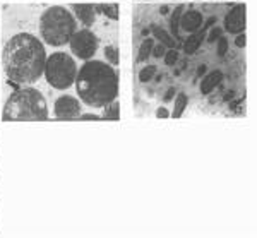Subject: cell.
<instances>
[{
    "label": "cell",
    "mask_w": 257,
    "mask_h": 238,
    "mask_svg": "<svg viewBox=\"0 0 257 238\" xmlns=\"http://www.w3.org/2000/svg\"><path fill=\"white\" fill-rule=\"evenodd\" d=\"M47 50L38 36L31 33H18L7 41L2 53V67L6 81L14 87L33 86L45 72Z\"/></svg>",
    "instance_id": "6da1fadb"
},
{
    "label": "cell",
    "mask_w": 257,
    "mask_h": 238,
    "mask_svg": "<svg viewBox=\"0 0 257 238\" xmlns=\"http://www.w3.org/2000/svg\"><path fill=\"white\" fill-rule=\"evenodd\" d=\"M77 96L86 106L103 108L118 96V72L105 60L84 62L76 76Z\"/></svg>",
    "instance_id": "7a4b0ae2"
},
{
    "label": "cell",
    "mask_w": 257,
    "mask_h": 238,
    "mask_svg": "<svg viewBox=\"0 0 257 238\" xmlns=\"http://www.w3.org/2000/svg\"><path fill=\"white\" fill-rule=\"evenodd\" d=\"M48 103L33 86L16 87L4 105L2 118L12 122H41L48 118Z\"/></svg>",
    "instance_id": "3957f363"
},
{
    "label": "cell",
    "mask_w": 257,
    "mask_h": 238,
    "mask_svg": "<svg viewBox=\"0 0 257 238\" xmlns=\"http://www.w3.org/2000/svg\"><path fill=\"white\" fill-rule=\"evenodd\" d=\"M77 19L72 11L64 6H52L43 11L38 23L40 40L52 48H62L69 43L70 36L76 33Z\"/></svg>",
    "instance_id": "277c9868"
},
{
    "label": "cell",
    "mask_w": 257,
    "mask_h": 238,
    "mask_svg": "<svg viewBox=\"0 0 257 238\" xmlns=\"http://www.w3.org/2000/svg\"><path fill=\"white\" fill-rule=\"evenodd\" d=\"M77 62L69 52L57 50L47 57L43 76L47 79L50 87L57 91H67L74 86L77 76Z\"/></svg>",
    "instance_id": "5b68a950"
},
{
    "label": "cell",
    "mask_w": 257,
    "mask_h": 238,
    "mask_svg": "<svg viewBox=\"0 0 257 238\" xmlns=\"http://www.w3.org/2000/svg\"><path fill=\"white\" fill-rule=\"evenodd\" d=\"M69 50L70 55L77 60L88 62L94 58L98 48H99V38L96 33H93L89 28H77L76 33L69 40Z\"/></svg>",
    "instance_id": "8992f818"
},
{
    "label": "cell",
    "mask_w": 257,
    "mask_h": 238,
    "mask_svg": "<svg viewBox=\"0 0 257 238\" xmlns=\"http://www.w3.org/2000/svg\"><path fill=\"white\" fill-rule=\"evenodd\" d=\"M82 113L81 99L72 94H60L53 103V118L55 120H76Z\"/></svg>",
    "instance_id": "52a82bcc"
},
{
    "label": "cell",
    "mask_w": 257,
    "mask_h": 238,
    "mask_svg": "<svg viewBox=\"0 0 257 238\" xmlns=\"http://www.w3.org/2000/svg\"><path fill=\"white\" fill-rule=\"evenodd\" d=\"M223 28L231 35H238V33L245 31V4H237V6H233V9L228 11Z\"/></svg>",
    "instance_id": "ba28073f"
},
{
    "label": "cell",
    "mask_w": 257,
    "mask_h": 238,
    "mask_svg": "<svg viewBox=\"0 0 257 238\" xmlns=\"http://www.w3.org/2000/svg\"><path fill=\"white\" fill-rule=\"evenodd\" d=\"M74 18L82 24V28H91L96 23V6L93 4H74L69 7Z\"/></svg>",
    "instance_id": "9c48e42d"
},
{
    "label": "cell",
    "mask_w": 257,
    "mask_h": 238,
    "mask_svg": "<svg viewBox=\"0 0 257 238\" xmlns=\"http://www.w3.org/2000/svg\"><path fill=\"white\" fill-rule=\"evenodd\" d=\"M202 24H204V18H202L201 12L196 9H190L185 12V14L180 16V24H178V28L187 31L190 35V33L199 31V29L202 28Z\"/></svg>",
    "instance_id": "30bf717a"
},
{
    "label": "cell",
    "mask_w": 257,
    "mask_h": 238,
    "mask_svg": "<svg viewBox=\"0 0 257 238\" xmlns=\"http://www.w3.org/2000/svg\"><path fill=\"white\" fill-rule=\"evenodd\" d=\"M206 33H208V29L201 28L196 33H190L187 38L182 41V48H184V52L187 53V55H194V53L197 52L199 47H201L202 41H204V38H206Z\"/></svg>",
    "instance_id": "8fae6325"
},
{
    "label": "cell",
    "mask_w": 257,
    "mask_h": 238,
    "mask_svg": "<svg viewBox=\"0 0 257 238\" xmlns=\"http://www.w3.org/2000/svg\"><path fill=\"white\" fill-rule=\"evenodd\" d=\"M221 81H223L221 70H211L209 74H204V76H202V81H201V93L202 94L213 93V91L221 84Z\"/></svg>",
    "instance_id": "7c38bea8"
},
{
    "label": "cell",
    "mask_w": 257,
    "mask_h": 238,
    "mask_svg": "<svg viewBox=\"0 0 257 238\" xmlns=\"http://www.w3.org/2000/svg\"><path fill=\"white\" fill-rule=\"evenodd\" d=\"M187 103H189V96L185 93H178L175 98V105H173V111L170 115H172L173 118H180V116L184 115L185 108H187Z\"/></svg>",
    "instance_id": "4fadbf2b"
},
{
    "label": "cell",
    "mask_w": 257,
    "mask_h": 238,
    "mask_svg": "<svg viewBox=\"0 0 257 238\" xmlns=\"http://www.w3.org/2000/svg\"><path fill=\"white\" fill-rule=\"evenodd\" d=\"M151 31H153V36H155L156 40L161 41V43L165 45V47H168V48H173L175 47V43L177 41L172 38V36L168 35L167 31H165L163 28H160V26H153L151 28Z\"/></svg>",
    "instance_id": "5bb4252c"
},
{
    "label": "cell",
    "mask_w": 257,
    "mask_h": 238,
    "mask_svg": "<svg viewBox=\"0 0 257 238\" xmlns=\"http://www.w3.org/2000/svg\"><path fill=\"white\" fill-rule=\"evenodd\" d=\"M103 115L101 118L103 120H118L120 118V103L118 99H113L111 103H108L106 106H103Z\"/></svg>",
    "instance_id": "9a60e30c"
},
{
    "label": "cell",
    "mask_w": 257,
    "mask_h": 238,
    "mask_svg": "<svg viewBox=\"0 0 257 238\" xmlns=\"http://www.w3.org/2000/svg\"><path fill=\"white\" fill-rule=\"evenodd\" d=\"M96 12H99V14L106 16V18L117 21L118 19V6L117 4H99V6H96Z\"/></svg>",
    "instance_id": "2e32d148"
},
{
    "label": "cell",
    "mask_w": 257,
    "mask_h": 238,
    "mask_svg": "<svg viewBox=\"0 0 257 238\" xmlns=\"http://www.w3.org/2000/svg\"><path fill=\"white\" fill-rule=\"evenodd\" d=\"M153 48H155V40H153V38H144L143 43H141V47H139V57H138V60L139 62L148 60V58L151 57Z\"/></svg>",
    "instance_id": "e0dca14e"
},
{
    "label": "cell",
    "mask_w": 257,
    "mask_h": 238,
    "mask_svg": "<svg viewBox=\"0 0 257 238\" xmlns=\"http://www.w3.org/2000/svg\"><path fill=\"white\" fill-rule=\"evenodd\" d=\"M185 7L184 6H178L173 9V14H172V33H173V36L180 41V33H178V24H180V16H182V12H184Z\"/></svg>",
    "instance_id": "ac0fdd59"
},
{
    "label": "cell",
    "mask_w": 257,
    "mask_h": 238,
    "mask_svg": "<svg viewBox=\"0 0 257 238\" xmlns=\"http://www.w3.org/2000/svg\"><path fill=\"white\" fill-rule=\"evenodd\" d=\"M105 62H108V64L113 65V67L118 65V50L115 45L105 47Z\"/></svg>",
    "instance_id": "d6986e66"
},
{
    "label": "cell",
    "mask_w": 257,
    "mask_h": 238,
    "mask_svg": "<svg viewBox=\"0 0 257 238\" xmlns=\"http://www.w3.org/2000/svg\"><path fill=\"white\" fill-rule=\"evenodd\" d=\"M156 74V65H146L144 69L139 70V81L141 82H149Z\"/></svg>",
    "instance_id": "ffe728a7"
},
{
    "label": "cell",
    "mask_w": 257,
    "mask_h": 238,
    "mask_svg": "<svg viewBox=\"0 0 257 238\" xmlns=\"http://www.w3.org/2000/svg\"><path fill=\"white\" fill-rule=\"evenodd\" d=\"M163 57H165V65H168V67L175 65L178 62V52L175 48H168Z\"/></svg>",
    "instance_id": "44dd1931"
},
{
    "label": "cell",
    "mask_w": 257,
    "mask_h": 238,
    "mask_svg": "<svg viewBox=\"0 0 257 238\" xmlns=\"http://www.w3.org/2000/svg\"><path fill=\"white\" fill-rule=\"evenodd\" d=\"M219 36H223V28H219V26H214L209 33H206V40H208V43H214Z\"/></svg>",
    "instance_id": "7402d4cb"
},
{
    "label": "cell",
    "mask_w": 257,
    "mask_h": 238,
    "mask_svg": "<svg viewBox=\"0 0 257 238\" xmlns=\"http://www.w3.org/2000/svg\"><path fill=\"white\" fill-rule=\"evenodd\" d=\"M216 41H218V55L225 57L226 52H228V40L225 38V36H219Z\"/></svg>",
    "instance_id": "603a6c76"
},
{
    "label": "cell",
    "mask_w": 257,
    "mask_h": 238,
    "mask_svg": "<svg viewBox=\"0 0 257 238\" xmlns=\"http://www.w3.org/2000/svg\"><path fill=\"white\" fill-rule=\"evenodd\" d=\"M165 52H167V47H165L163 43H160V45H155V48H153L151 55L156 57V58H161V57L165 55Z\"/></svg>",
    "instance_id": "cb8c5ba5"
},
{
    "label": "cell",
    "mask_w": 257,
    "mask_h": 238,
    "mask_svg": "<svg viewBox=\"0 0 257 238\" xmlns=\"http://www.w3.org/2000/svg\"><path fill=\"white\" fill-rule=\"evenodd\" d=\"M235 45H237L238 48L245 47V35H243V33H238L237 35V38H235Z\"/></svg>",
    "instance_id": "d4e9b609"
},
{
    "label": "cell",
    "mask_w": 257,
    "mask_h": 238,
    "mask_svg": "<svg viewBox=\"0 0 257 238\" xmlns=\"http://www.w3.org/2000/svg\"><path fill=\"white\" fill-rule=\"evenodd\" d=\"M101 115H96V113H81L79 115V120H99Z\"/></svg>",
    "instance_id": "484cf974"
},
{
    "label": "cell",
    "mask_w": 257,
    "mask_h": 238,
    "mask_svg": "<svg viewBox=\"0 0 257 238\" xmlns=\"http://www.w3.org/2000/svg\"><path fill=\"white\" fill-rule=\"evenodd\" d=\"M156 116H158V118H167V116H170V111L167 110V106H160L158 110H156Z\"/></svg>",
    "instance_id": "4316f807"
},
{
    "label": "cell",
    "mask_w": 257,
    "mask_h": 238,
    "mask_svg": "<svg viewBox=\"0 0 257 238\" xmlns=\"http://www.w3.org/2000/svg\"><path fill=\"white\" fill-rule=\"evenodd\" d=\"M177 94V89L175 87H170V89L167 91V93H165V96H163V101L167 103V101H170V99H173V96Z\"/></svg>",
    "instance_id": "83f0119b"
},
{
    "label": "cell",
    "mask_w": 257,
    "mask_h": 238,
    "mask_svg": "<svg viewBox=\"0 0 257 238\" xmlns=\"http://www.w3.org/2000/svg\"><path fill=\"white\" fill-rule=\"evenodd\" d=\"M206 72H208V65H206V64L199 65V69H197V77H202Z\"/></svg>",
    "instance_id": "f1b7e54d"
},
{
    "label": "cell",
    "mask_w": 257,
    "mask_h": 238,
    "mask_svg": "<svg viewBox=\"0 0 257 238\" xmlns=\"http://www.w3.org/2000/svg\"><path fill=\"white\" fill-rule=\"evenodd\" d=\"M223 99H225V101H231V99H235V91H228V93L223 96Z\"/></svg>",
    "instance_id": "f546056e"
},
{
    "label": "cell",
    "mask_w": 257,
    "mask_h": 238,
    "mask_svg": "<svg viewBox=\"0 0 257 238\" xmlns=\"http://www.w3.org/2000/svg\"><path fill=\"white\" fill-rule=\"evenodd\" d=\"M160 12H161V14L165 16V14H167V12H168V7H167V6H165V7H161V9H160Z\"/></svg>",
    "instance_id": "4dcf8cb0"
}]
</instances>
